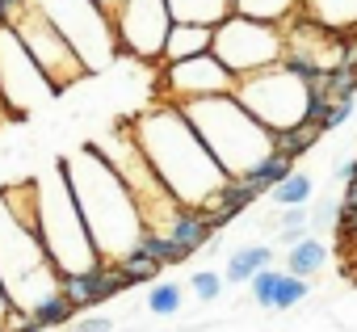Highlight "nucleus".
I'll return each instance as SVG.
<instances>
[{"label": "nucleus", "instance_id": "nucleus-1", "mask_svg": "<svg viewBox=\"0 0 357 332\" xmlns=\"http://www.w3.org/2000/svg\"><path fill=\"white\" fill-rule=\"evenodd\" d=\"M130 135L139 143V151L147 156V164L155 169V177L172 190V198L181 206H211L219 198V190L231 181L219 160L211 156V147L198 139L194 122L185 118L181 105L172 101H155L147 105L135 122Z\"/></svg>", "mask_w": 357, "mask_h": 332}, {"label": "nucleus", "instance_id": "nucleus-2", "mask_svg": "<svg viewBox=\"0 0 357 332\" xmlns=\"http://www.w3.org/2000/svg\"><path fill=\"white\" fill-rule=\"evenodd\" d=\"M68 169V181H72V194H76V206L84 215V227L101 252V261H122L139 236L147 232L143 223V211L135 202V194L126 190V181L114 173V164L97 151V143H84L72 160H63Z\"/></svg>", "mask_w": 357, "mask_h": 332}, {"label": "nucleus", "instance_id": "nucleus-3", "mask_svg": "<svg viewBox=\"0 0 357 332\" xmlns=\"http://www.w3.org/2000/svg\"><path fill=\"white\" fill-rule=\"evenodd\" d=\"M181 110L227 177H252L278 151V135L265 130L236 97H206V101H190Z\"/></svg>", "mask_w": 357, "mask_h": 332}, {"label": "nucleus", "instance_id": "nucleus-4", "mask_svg": "<svg viewBox=\"0 0 357 332\" xmlns=\"http://www.w3.org/2000/svg\"><path fill=\"white\" fill-rule=\"evenodd\" d=\"M34 186H38V240H43L51 265L59 269V278L89 273L93 265H101V252H97V244H93V236L84 227V215L76 206L63 160L51 173L34 177Z\"/></svg>", "mask_w": 357, "mask_h": 332}, {"label": "nucleus", "instance_id": "nucleus-5", "mask_svg": "<svg viewBox=\"0 0 357 332\" xmlns=\"http://www.w3.org/2000/svg\"><path fill=\"white\" fill-rule=\"evenodd\" d=\"M0 282H5L13 307L26 311H34L47 294L59 290V269L51 265L38 232L17 223L5 198H0Z\"/></svg>", "mask_w": 357, "mask_h": 332}, {"label": "nucleus", "instance_id": "nucleus-6", "mask_svg": "<svg viewBox=\"0 0 357 332\" xmlns=\"http://www.w3.org/2000/svg\"><path fill=\"white\" fill-rule=\"evenodd\" d=\"M231 97H236L265 130L286 135V130L311 122V97H315V93H311V84H307L303 76H294L286 63H278V68H269V72H257V76L240 80Z\"/></svg>", "mask_w": 357, "mask_h": 332}, {"label": "nucleus", "instance_id": "nucleus-7", "mask_svg": "<svg viewBox=\"0 0 357 332\" xmlns=\"http://www.w3.org/2000/svg\"><path fill=\"white\" fill-rule=\"evenodd\" d=\"M34 5L72 43V51L80 55V63L89 72H101V68H109L122 55L114 17L97 5V0H34Z\"/></svg>", "mask_w": 357, "mask_h": 332}, {"label": "nucleus", "instance_id": "nucleus-8", "mask_svg": "<svg viewBox=\"0 0 357 332\" xmlns=\"http://www.w3.org/2000/svg\"><path fill=\"white\" fill-rule=\"evenodd\" d=\"M97 151L114 164V173L126 181V190L135 194V202H139V211H143V223H147V232H168V223H172V215L181 211V202L172 198V190L155 177V169L147 164V156L139 151V143H135V135H130V126L126 130H118V135H109V139H101L97 143Z\"/></svg>", "mask_w": 357, "mask_h": 332}, {"label": "nucleus", "instance_id": "nucleus-9", "mask_svg": "<svg viewBox=\"0 0 357 332\" xmlns=\"http://www.w3.org/2000/svg\"><path fill=\"white\" fill-rule=\"evenodd\" d=\"M211 51L236 80H248V76L269 72L286 59V30L269 26V22H252L244 13H231L215 26Z\"/></svg>", "mask_w": 357, "mask_h": 332}, {"label": "nucleus", "instance_id": "nucleus-10", "mask_svg": "<svg viewBox=\"0 0 357 332\" xmlns=\"http://www.w3.org/2000/svg\"><path fill=\"white\" fill-rule=\"evenodd\" d=\"M13 30H17V38L26 43V51H30V59L43 68V76L55 84V93H68L76 80H84L89 76V68L80 63V55L72 51V43L43 17V9L38 5H26L17 17H13Z\"/></svg>", "mask_w": 357, "mask_h": 332}, {"label": "nucleus", "instance_id": "nucleus-11", "mask_svg": "<svg viewBox=\"0 0 357 332\" xmlns=\"http://www.w3.org/2000/svg\"><path fill=\"white\" fill-rule=\"evenodd\" d=\"M55 101V84L43 76V68L30 59L26 43L17 38L13 26H0V101H5L9 118H26L34 114L43 101Z\"/></svg>", "mask_w": 357, "mask_h": 332}, {"label": "nucleus", "instance_id": "nucleus-12", "mask_svg": "<svg viewBox=\"0 0 357 332\" xmlns=\"http://www.w3.org/2000/svg\"><path fill=\"white\" fill-rule=\"evenodd\" d=\"M236 76L211 55H194L181 63H160L155 76V101H172V105H190V101H206V97H231L236 93Z\"/></svg>", "mask_w": 357, "mask_h": 332}, {"label": "nucleus", "instance_id": "nucleus-13", "mask_svg": "<svg viewBox=\"0 0 357 332\" xmlns=\"http://www.w3.org/2000/svg\"><path fill=\"white\" fill-rule=\"evenodd\" d=\"M172 13L168 0H122L114 13V30H118V47L126 59H143V63H160L164 43L172 34Z\"/></svg>", "mask_w": 357, "mask_h": 332}, {"label": "nucleus", "instance_id": "nucleus-14", "mask_svg": "<svg viewBox=\"0 0 357 332\" xmlns=\"http://www.w3.org/2000/svg\"><path fill=\"white\" fill-rule=\"evenodd\" d=\"M122 290H130V282H126V273H122L114 261H101V265H93L89 273H68V278H59V294H63L76 311L101 307V303L118 299Z\"/></svg>", "mask_w": 357, "mask_h": 332}, {"label": "nucleus", "instance_id": "nucleus-15", "mask_svg": "<svg viewBox=\"0 0 357 332\" xmlns=\"http://www.w3.org/2000/svg\"><path fill=\"white\" fill-rule=\"evenodd\" d=\"M215 232H219V223H215V215L211 211H202V206H181L172 215V223H168V240L181 248L185 257L190 252H198V248H206V244H215Z\"/></svg>", "mask_w": 357, "mask_h": 332}, {"label": "nucleus", "instance_id": "nucleus-16", "mask_svg": "<svg viewBox=\"0 0 357 332\" xmlns=\"http://www.w3.org/2000/svg\"><path fill=\"white\" fill-rule=\"evenodd\" d=\"M303 22L349 38V30L357 34V0H303Z\"/></svg>", "mask_w": 357, "mask_h": 332}, {"label": "nucleus", "instance_id": "nucleus-17", "mask_svg": "<svg viewBox=\"0 0 357 332\" xmlns=\"http://www.w3.org/2000/svg\"><path fill=\"white\" fill-rule=\"evenodd\" d=\"M215 47V26H190V22H176L168 43H164V55L160 63H181V59H194V55H211Z\"/></svg>", "mask_w": 357, "mask_h": 332}, {"label": "nucleus", "instance_id": "nucleus-18", "mask_svg": "<svg viewBox=\"0 0 357 332\" xmlns=\"http://www.w3.org/2000/svg\"><path fill=\"white\" fill-rule=\"evenodd\" d=\"M257 198H261V190L252 186V177H231V181L219 190V198H215L206 211H211V215H215V223L223 227V223H231L240 211H248Z\"/></svg>", "mask_w": 357, "mask_h": 332}, {"label": "nucleus", "instance_id": "nucleus-19", "mask_svg": "<svg viewBox=\"0 0 357 332\" xmlns=\"http://www.w3.org/2000/svg\"><path fill=\"white\" fill-rule=\"evenodd\" d=\"M172 22H190V26H219L223 17H231V0H168Z\"/></svg>", "mask_w": 357, "mask_h": 332}, {"label": "nucleus", "instance_id": "nucleus-20", "mask_svg": "<svg viewBox=\"0 0 357 332\" xmlns=\"http://www.w3.org/2000/svg\"><path fill=\"white\" fill-rule=\"evenodd\" d=\"M231 9L252 17V22H269V26H290L303 13V0H231Z\"/></svg>", "mask_w": 357, "mask_h": 332}, {"label": "nucleus", "instance_id": "nucleus-21", "mask_svg": "<svg viewBox=\"0 0 357 332\" xmlns=\"http://www.w3.org/2000/svg\"><path fill=\"white\" fill-rule=\"evenodd\" d=\"M269 265H273V248H269V244H248V248L231 252L223 278H227V282H252V278H257L261 269H269Z\"/></svg>", "mask_w": 357, "mask_h": 332}, {"label": "nucleus", "instance_id": "nucleus-22", "mask_svg": "<svg viewBox=\"0 0 357 332\" xmlns=\"http://www.w3.org/2000/svg\"><path fill=\"white\" fill-rule=\"evenodd\" d=\"M324 261H328V248H324L315 236H307L303 244H294V248L286 252V273H294V278H315V273L324 269Z\"/></svg>", "mask_w": 357, "mask_h": 332}, {"label": "nucleus", "instance_id": "nucleus-23", "mask_svg": "<svg viewBox=\"0 0 357 332\" xmlns=\"http://www.w3.org/2000/svg\"><path fill=\"white\" fill-rule=\"evenodd\" d=\"M311 194H315V181H311L307 173H298V169H294L282 186H273V194H269V198H273L282 211H290V206H307V202H311Z\"/></svg>", "mask_w": 357, "mask_h": 332}, {"label": "nucleus", "instance_id": "nucleus-24", "mask_svg": "<svg viewBox=\"0 0 357 332\" xmlns=\"http://www.w3.org/2000/svg\"><path fill=\"white\" fill-rule=\"evenodd\" d=\"M319 135H324V126H319V122H303V126H294V130L278 135V151H282V156H290V160H298V156H307V151L319 143Z\"/></svg>", "mask_w": 357, "mask_h": 332}, {"label": "nucleus", "instance_id": "nucleus-25", "mask_svg": "<svg viewBox=\"0 0 357 332\" xmlns=\"http://www.w3.org/2000/svg\"><path fill=\"white\" fill-rule=\"evenodd\" d=\"M30 315H34V324H38V328H63V324H72V319H76V307L55 290V294H47Z\"/></svg>", "mask_w": 357, "mask_h": 332}, {"label": "nucleus", "instance_id": "nucleus-26", "mask_svg": "<svg viewBox=\"0 0 357 332\" xmlns=\"http://www.w3.org/2000/svg\"><path fill=\"white\" fill-rule=\"evenodd\" d=\"M181 294H185V290L176 286V282H151V286H147V311L168 319V315L181 311V303H185Z\"/></svg>", "mask_w": 357, "mask_h": 332}, {"label": "nucleus", "instance_id": "nucleus-27", "mask_svg": "<svg viewBox=\"0 0 357 332\" xmlns=\"http://www.w3.org/2000/svg\"><path fill=\"white\" fill-rule=\"evenodd\" d=\"M290 173H294V160H290V156H282V151H273V156L261 164V169L252 173V186H257L261 194H273V186H282Z\"/></svg>", "mask_w": 357, "mask_h": 332}, {"label": "nucleus", "instance_id": "nucleus-28", "mask_svg": "<svg viewBox=\"0 0 357 332\" xmlns=\"http://www.w3.org/2000/svg\"><path fill=\"white\" fill-rule=\"evenodd\" d=\"M118 269L126 273V282H130V286H143V282L151 286V282H155V273H160L164 265H160L155 257H147V252H139V248H130V252H126V257L118 261Z\"/></svg>", "mask_w": 357, "mask_h": 332}, {"label": "nucleus", "instance_id": "nucleus-29", "mask_svg": "<svg viewBox=\"0 0 357 332\" xmlns=\"http://www.w3.org/2000/svg\"><path fill=\"white\" fill-rule=\"evenodd\" d=\"M135 248H139V252H147V257H155L160 265H176V261H185V252L176 248L168 236H160V232H143Z\"/></svg>", "mask_w": 357, "mask_h": 332}, {"label": "nucleus", "instance_id": "nucleus-30", "mask_svg": "<svg viewBox=\"0 0 357 332\" xmlns=\"http://www.w3.org/2000/svg\"><path fill=\"white\" fill-rule=\"evenodd\" d=\"M353 93H357V68H332L328 72V84H324V93L319 97H328V101H353Z\"/></svg>", "mask_w": 357, "mask_h": 332}, {"label": "nucleus", "instance_id": "nucleus-31", "mask_svg": "<svg viewBox=\"0 0 357 332\" xmlns=\"http://www.w3.org/2000/svg\"><path fill=\"white\" fill-rule=\"evenodd\" d=\"M311 294V286H307V278H294V273H282V282H278V294H273V307L278 311H290V307H298L303 299Z\"/></svg>", "mask_w": 357, "mask_h": 332}, {"label": "nucleus", "instance_id": "nucleus-32", "mask_svg": "<svg viewBox=\"0 0 357 332\" xmlns=\"http://www.w3.org/2000/svg\"><path fill=\"white\" fill-rule=\"evenodd\" d=\"M223 286H227V278H223V273H215V269H198V273L190 278V290H194L202 303H215V299L223 294Z\"/></svg>", "mask_w": 357, "mask_h": 332}, {"label": "nucleus", "instance_id": "nucleus-33", "mask_svg": "<svg viewBox=\"0 0 357 332\" xmlns=\"http://www.w3.org/2000/svg\"><path fill=\"white\" fill-rule=\"evenodd\" d=\"M282 273H286V269H273V265H269V269H261V273L252 278V303H257V307H273V294H278Z\"/></svg>", "mask_w": 357, "mask_h": 332}, {"label": "nucleus", "instance_id": "nucleus-34", "mask_svg": "<svg viewBox=\"0 0 357 332\" xmlns=\"http://www.w3.org/2000/svg\"><path fill=\"white\" fill-rule=\"evenodd\" d=\"M0 324H5V332H43V328L34 324V315H30L26 307H9V315L0 319Z\"/></svg>", "mask_w": 357, "mask_h": 332}, {"label": "nucleus", "instance_id": "nucleus-35", "mask_svg": "<svg viewBox=\"0 0 357 332\" xmlns=\"http://www.w3.org/2000/svg\"><path fill=\"white\" fill-rule=\"evenodd\" d=\"M349 118H353V101H332L328 114L319 118V126H324V130H336V126H344Z\"/></svg>", "mask_w": 357, "mask_h": 332}, {"label": "nucleus", "instance_id": "nucleus-36", "mask_svg": "<svg viewBox=\"0 0 357 332\" xmlns=\"http://www.w3.org/2000/svg\"><path fill=\"white\" fill-rule=\"evenodd\" d=\"M72 332H114V319L109 315H80L72 324Z\"/></svg>", "mask_w": 357, "mask_h": 332}, {"label": "nucleus", "instance_id": "nucleus-37", "mask_svg": "<svg viewBox=\"0 0 357 332\" xmlns=\"http://www.w3.org/2000/svg\"><path fill=\"white\" fill-rule=\"evenodd\" d=\"M307 219H311L307 206H290V211H282V232L286 227H307Z\"/></svg>", "mask_w": 357, "mask_h": 332}, {"label": "nucleus", "instance_id": "nucleus-38", "mask_svg": "<svg viewBox=\"0 0 357 332\" xmlns=\"http://www.w3.org/2000/svg\"><path fill=\"white\" fill-rule=\"evenodd\" d=\"M344 68H357V38H344Z\"/></svg>", "mask_w": 357, "mask_h": 332}, {"label": "nucleus", "instance_id": "nucleus-39", "mask_svg": "<svg viewBox=\"0 0 357 332\" xmlns=\"http://www.w3.org/2000/svg\"><path fill=\"white\" fill-rule=\"evenodd\" d=\"M340 202H344V206H353V211H357V181H349V186H344V198H340Z\"/></svg>", "mask_w": 357, "mask_h": 332}, {"label": "nucleus", "instance_id": "nucleus-40", "mask_svg": "<svg viewBox=\"0 0 357 332\" xmlns=\"http://www.w3.org/2000/svg\"><path fill=\"white\" fill-rule=\"evenodd\" d=\"M9 307H13V299H9V290H5V282H0V319L9 315Z\"/></svg>", "mask_w": 357, "mask_h": 332}, {"label": "nucleus", "instance_id": "nucleus-41", "mask_svg": "<svg viewBox=\"0 0 357 332\" xmlns=\"http://www.w3.org/2000/svg\"><path fill=\"white\" fill-rule=\"evenodd\" d=\"M97 5H101V9H105L109 17H114V13H118V5H122V0H97Z\"/></svg>", "mask_w": 357, "mask_h": 332}, {"label": "nucleus", "instance_id": "nucleus-42", "mask_svg": "<svg viewBox=\"0 0 357 332\" xmlns=\"http://www.w3.org/2000/svg\"><path fill=\"white\" fill-rule=\"evenodd\" d=\"M0 122H13V118H9V110H5V101H0Z\"/></svg>", "mask_w": 357, "mask_h": 332}, {"label": "nucleus", "instance_id": "nucleus-43", "mask_svg": "<svg viewBox=\"0 0 357 332\" xmlns=\"http://www.w3.org/2000/svg\"><path fill=\"white\" fill-rule=\"evenodd\" d=\"M0 332H5V324H0Z\"/></svg>", "mask_w": 357, "mask_h": 332}]
</instances>
